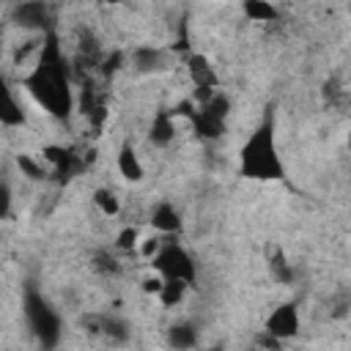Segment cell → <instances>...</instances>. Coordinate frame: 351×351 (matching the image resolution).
I'll return each mask as SVG.
<instances>
[{
  "instance_id": "obj_24",
  "label": "cell",
  "mask_w": 351,
  "mask_h": 351,
  "mask_svg": "<svg viewBox=\"0 0 351 351\" xmlns=\"http://www.w3.org/2000/svg\"><path fill=\"white\" fill-rule=\"evenodd\" d=\"M99 104H101V101L96 99V93H93V85H90V82H88V85H82V93H80L77 110H80V112H82V115L88 118V115H90V112H93V110H96Z\"/></svg>"
},
{
  "instance_id": "obj_29",
  "label": "cell",
  "mask_w": 351,
  "mask_h": 351,
  "mask_svg": "<svg viewBox=\"0 0 351 351\" xmlns=\"http://www.w3.org/2000/svg\"><path fill=\"white\" fill-rule=\"evenodd\" d=\"M162 285H165V277L156 271V277H145L143 282H140V288H143V293H154V296H159V291H162Z\"/></svg>"
},
{
  "instance_id": "obj_23",
  "label": "cell",
  "mask_w": 351,
  "mask_h": 351,
  "mask_svg": "<svg viewBox=\"0 0 351 351\" xmlns=\"http://www.w3.org/2000/svg\"><path fill=\"white\" fill-rule=\"evenodd\" d=\"M16 167H19V170H22V176H27L30 181H44V178H47L44 165H38L30 154H16Z\"/></svg>"
},
{
  "instance_id": "obj_9",
  "label": "cell",
  "mask_w": 351,
  "mask_h": 351,
  "mask_svg": "<svg viewBox=\"0 0 351 351\" xmlns=\"http://www.w3.org/2000/svg\"><path fill=\"white\" fill-rule=\"evenodd\" d=\"M176 137V123H173V112L170 110H156L151 126H148V143L156 148L170 145Z\"/></svg>"
},
{
  "instance_id": "obj_21",
  "label": "cell",
  "mask_w": 351,
  "mask_h": 351,
  "mask_svg": "<svg viewBox=\"0 0 351 351\" xmlns=\"http://www.w3.org/2000/svg\"><path fill=\"white\" fill-rule=\"evenodd\" d=\"M269 271H271V277H274L277 282H282V285H288V282L293 280L291 263H288V258H285L282 250H274V255H271V261H269Z\"/></svg>"
},
{
  "instance_id": "obj_27",
  "label": "cell",
  "mask_w": 351,
  "mask_h": 351,
  "mask_svg": "<svg viewBox=\"0 0 351 351\" xmlns=\"http://www.w3.org/2000/svg\"><path fill=\"white\" fill-rule=\"evenodd\" d=\"M159 250H162V239H156V236H148V239H143V241L137 244V252H140L145 261H151Z\"/></svg>"
},
{
  "instance_id": "obj_3",
  "label": "cell",
  "mask_w": 351,
  "mask_h": 351,
  "mask_svg": "<svg viewBox=\"0 0 351 351\" xmlns=\"http://www.w3.org/2000/svg\"><path fill=\"white\" fill-rule=\"evenodd\" d=\"M25 318L44 348H55L60 343V318L36 288L25 291Z\"/></svg>"
},
{
  "instance_id": "obj_4",
  "label": "cell",
  "mask_w": 351,
  "mask_h": 351,
  "mask_svg": "<svg viewBox=\"0 0 351 351\" xmlns=\"http://www.w3.org/2000/svg\"><path fill=\"white\" fill-rule=\"evenodd\" d=\"M151 266L162 277H178V280H186V282H195V277H197V266H195L192 255L176 241L162 244V250L151 258Z\"/></svg>"
},
{
  "instance_id": "obj_28",
  "label": "cell",
  "mask_w": 351,
  "mask_h": 351,
  "mask_svg": "<svg viewBox=\"0 0 351 351\" xmlns=\"http://www.w3.org/2000/svg\"><path fill=\"white\" fill-rule=\"evenodd\" d=\"M121 63H123V52H121V49H115L112 55H107V58H104V63H101V74H104V77H112V74L121 69Z\"/></svg>"
},
{
  "instance_id": "obj_11",
  "label": "cell",
  "mask_w": 351,
  "mask_h": 351,
  "mask_svg": "<svg viewBox=\"0 0 351 351\" xmlns=\"http://www.w3.org/2000/svg\"><path fill=\"white\" fill-rule=\"evenodd\" d=\"M118 173L126 178V181H132V184H137V181H143V165H140V159H137V154H134V148H132V143L126 140L121 148H118Z\"/></svg>"
},
{
  "instance_id": "obj_12",
  "label": "cell",
  "mask_w": 351,
  "mask_h": 351,
  "mask_svg": "<svg viewBox=\"0 0 351 351\" xmlns=\"http://www.w3.org/2000/svg\"><path fill=\"white\" fill-rule=\"evenodd\" d=\"M189 121H192V129H195V134L200 140H219L225 134V121H219V118H214V115H208L203 110H197Z\"/></svg>"
},
{
  "instance_id": "obj_17",
  "label": "cell",
  "mask_w": 351,
  "mask_h": 351,
  "mask_svg": "<svg viewBox=\"0 0 351 351\" xmlns=\"http://www.w3.org/2000/svg\"><path fill=\"white\" fill-rule=\"evenodd\" d=\"M99 332H104L112 343H126L129 340V326L126 321L115 318V315H101L99 318Z\"/></svg>"
},
{
  "instance_id": "obj_7",
  "label": "cell",
  "mask_w": 351,
  "mask_h": 351,
  "mask_svg": "<svg viewBox=\"0 0 351 351\" xmlns=\"http://www.w3.org/2000/svg\"><path fill=\"white\" fill-rule=\"evenodd\" d=\"M11 16L19 27H33L36 30V27H44L49 22V8H47L44 0H19L11 11Z\"/></svg>"
},
{
  "instance_id": "obj_19",
  "label": "cell",
  "mask_w": 351,
  "mask_h": 351,
  "mask_svg": "<svg viewBox=\"0 0 351 351\" xmlns=\"http://www.w3.org/2000/svg\"><path fill=\"white\" fill-rule=\"evenodd\" d=\"M90 269H93L96 274L110 277V274H118V271H121V263H118V258L110 255L107 250H96L93 258H90Z\"/></svg>"
},
{
  "instance_id": "obj_18",
  "label": "cell",
  "mask_w": 351,
  "mask_h": 351,
  "mask_svg": "<svg viewBox=\"0 0 351 351\" xmlns=\"http://www.w3.org/2000/svg\"><path fill=\"white\" fill-rule=\"evenodd\" d=\"M25 121H27V115H25L22 104L16 101L14 93H8V96H5V107H3V112H0V123H3V126H22Z\"/></svg>"
},
{
  "instance_id": "obj_34",
  "label": "cell",
  "mask_w": 351,
  "mask_h": 351,
  "mask_svg": "<svg viewBox=\"0 0 351 351\" xmlns=\"http://www.w3.org/2000/svg\"><path fill=\"white\" fill-rule=\"evenodd\" d=\"M104 3H121V0H104Z\"/></svg>"
},
{
  "instance_id": "obj_15",
  "label": "cell",
  "mask_w": 351,
  "mask_h": 351,
  "mask_svg": "<svg viewBox=\"0 0 351 351\" xmlns=\"http://www.w3.org/2000/svg\"><path fill=\"white\" fill-rule=\"evenodd\" d=\"M241 8H244V16L252 22H274L280 16V11L269 0H244Z\"/></svg>"
},
{
  "instance_id": "obj_26",
  "label": "cell",
  "mask_w": 351,
  "mask_h": 351,
  "mask_svg": "<svg viewBox=\"0 0 351 351\" xmlns=\"http://www.w3.org/2000/svg\"><path fill=\"white\" fill-rule=\"evenodd\" d=\"M41 44H44V41H38V38H30V41H25L22 47H16V49H14V58H11V60H14V66H22V63L30 58V52H36Z\"/></svg>"
},
{
  "instance_id": "obj_13",
  "label": "cell",
  "mask_w": 351,
  "mask_h": 351,
  "mask_svg": "<svg viewBox=\"0 0 351 351\" xmlns=\"http://www.w3.org/2000/svg\"><path fill=\"white\" fill-rule=\"evenodd\" d=\"M132 60H134V69L140 74L159 71L162 69V49H156V47H137L132 52Z\"/></svg>"
},
{
  "instance_id": "obj_22",
  "label": "cell",
  "mask_w": 351,
  "mask_h": 351,
  "mask_svg": "<svg viewBox=\"0 0 351 351\" xmlns=\"http://www.w3.org/2000/svg\"><path fill=\"white\" fill-rule=\"evenodd\" d=\"M203 112H208V115H214V118H219V121H225L228 115H230V99H228V93H222V90H217L203 107H200Z\"/></svg>"
},
{
  "instance_id": "obj_8",
  "label": "cell",
  "mask_w": 351,
  "mask_h": 351,
  "mask_svg": "<svg viewBox=\"0 0 351 351\" xmlns=\"http://www.w3.org/2000/svg\"><path fill=\"white\" fill-rule=\"evenodd\" d=\"M186 71H189L192 85H211V88L219 85V77H217L211 60L206 55H200V52H189L186 55Z\"/></svg>"
},
{
  "instance_id": "obj_30",
  "label": "cell",
  "mask_w": 351,
  "mask_h": 351,
  "mask_svg": "<svg viewBox=\"0 0 351 351\" xmlns=\"http://www.w3.org/2000/svg\"><path fill=\"white\" fill-rule=\"evenodd\" d=\"M217 93V88H211V85H195V90H192V99L197 101V107H203L211 96Z\"/></svg>"
},
{
  "instance_id": "obj_6",
  "label": "cell",
  "mask_w": 351,
  "mask_h": 351,
  "mask_svg": "<svg viewBox=\"0 0 351 351\" xmlns=\"http://www.w3.org/2000/svg\"><path fill=\"white\" fill-rule=\"evenodd\" d=\"M44 159L52 165V170H55V176H58V181H71L77 173H82V167H85V159H80L74 151H69V148H63V145H44Z\"/></svg>"
},
{
  "instance_id": "obj_35",
  "label": "cell",
  "mask_w": 351,
  "mask_h": 351,
  "mask_svg": "<svg viewBox=\"0 0 351 351\" xmlns=\"http://www.w3.org/2000/svg\"><path fill=\"white\" fill-rule=\"evenodd\" d=\"M348 148H351V132H348Z\"/></svg>"
},
{
  "instance_id": "obj_5",
  "label": "cell",
  "mask_w": 351,
  "mask_h": 351,
  "mask_svg": "<svg viewBox=\"0 0 351 351\" xmlns=\"http://www.w3.org/2000/svg\"><path fill=\"white\" fill-rule=\"evenodd\" d=\"M263 329L271 332L274 337H280L282 343L291 340V337H296V335H299V310H296V304H293V302L277 304V307L269 313V318L263 321Z\"/></svg>"
},
{
  "instance_id": "obj_33",
  "label": "cell",
  "mask_w": 351,
  "mask_h": 351,
  "mask_svg": "<svg viewBox=\"0 0 351 351\" xmlns=\"http://www.w3.org/2000/svg\"><path fill=\"white\" fill-rule=\"evenodd\" d=\"M104 118H107V107H104V104H99V107L88 115V121H90L93 126H101V123H104Z\"/></svg>"
},
{
  "instance_id": "obj_2",
  "label": "cell",
  "mask_w": 351,
  "mask_h": 351,
  "mask_svg": "<svg viewBox=\"0 0 351 351\" xmlns=\"http://www.w3.org/2000/svg\"><path fill=\"white\" fill-rule=\"evenodd\" d=\"M239 176L250 181H280L285 178V165L274 143V121L266 115L244 140L239 151Z\"/></svg>"
},
{
  "instance_id": "obj_10",
  "label": "cell",
  "mask_w": 351,
  "mask_h": 351,
  "mask_svg": "<svg viewBox=\"0 0 351 351\" xmlns=\"http://www.w3.org/2000/svg\"><path fill=\"white\" fill-rule=\"evenodd\" d=\"M151 225H154L159 233H181V228H184L181 214H178L176 206L167 203V200H162V203L151 211Z\"/></svg>"
},
{
  "instance_id": "obj_25",
  "label": "cell",
  "mask_w": 351,
  "mask_h": 351,
  "mask_svg": "<svg viewBox=\"0 0 351 351\" xmlns=\"http://www.w3.org/2000/svg\"><path fill=\"white\" fill-rule=\"evenodd\" d=\"M140 236H137V228H123L118 236H115V247L121 250V252H132L140 241H137Z\"/></svg>"
},
{
  "instance_id": "obj_16",
  "label": "cell",
  "mask_w": 351,
  "mask_h": 351,
  "mask_svg": "<svg viewBox=\"0 0 351 351\" xmlns=\"http://www.w3.org/2000/svg\"><path fill=\"white\" fill-rule=\"evenodd\" d=\"M167 343L173 348H192L197 346V329L192 324H173L167 329Z\"/></svg>"
},
{
  "instance_id": "obj_1",
  "label": "cell",
  "mask_w": 351,
  "mask_h": 351,
  "mask_svg": "<svg viewBox=\"0 0 351 351\" xmlns=\"http://www.w3.org/2000/svg\"><path fill=\"white\" fill-rule=\"evenodd\" d=\"M25 88L30 96L55 118H66L71 112V90H69V66L60 55L58 38L52 33L44 36L38 63L36 69L25 77Z\"/></svg>"
},
{
  "instance_id": "obj_14",
  "label": "cell",
  "mask_w": 351,
  "mask_h": 351,
  "mask_svg": "<svg viewBox=\"0 0 351 351\" xmlns=\"http://www.w3.org/2000/svg\"><path fill=\"white\" fill-rule=\"evenodd\" d=\"M189 285H192V282H186V280L165 277V285H162V291H159V302H162L165 307H176V304H181L184 296H186V288H189Z\"/></svg>"
},
{
  "instance_id": "obj_31",
  "label": "cell",
  "mask_w": 351,
  "mask_h": 351,
  "mask_svg": "<svg viewBox=\"0 0 351 351\" xmlns=\"http://www.w3.org/2000/svg\"><path fill=\"white\" fill-rule=\"evenodd\" d=\"M11 214V186L8 181H3V189H0V217L5 219Z\"/></svg>"
},
{
  "instance_id": "obj_32",
  "label": "cell",
  "mask_w": 351,
  "mask_h": 351,
  "mask_svg": "<svg viewBox=\"0 0 351 351\" xmlns=\"http://www.w3.org/2000/svg\"><path fill=\"white\" fill-rule=\"evenodd\" d=\"M255 346H263V348H280V346H282V340H280V337H274L271 332H266V329H263V332L255 337Z\"/></svg>"
},
{
  "instance_id": "obj_20",
  "label": "cell",
  "mask_w": 351,
  "mask_h": 351,
  "mask_svg": "<svg viewBox=\"0 0 351 351\" xmlns=\"http://www.w3.org/2000/svg\"><path fill=\"white\" fill-rule=\"evenodd\" d=\"M93 203H96V208H99L104 217H115V214L121 211V203H118L115 192L107 189V186H99V189L93 192Z\"/></svg>"
}]
</instances>
